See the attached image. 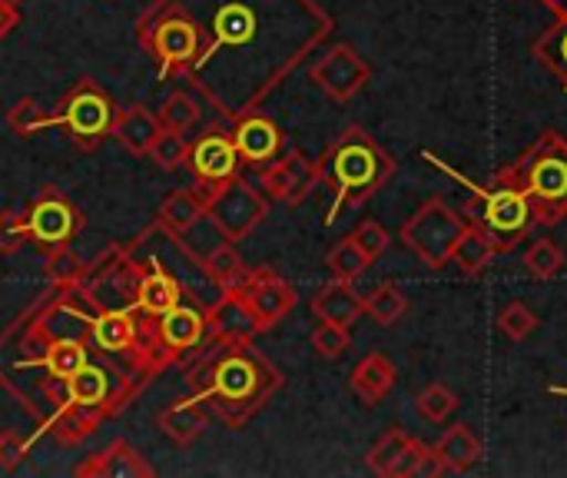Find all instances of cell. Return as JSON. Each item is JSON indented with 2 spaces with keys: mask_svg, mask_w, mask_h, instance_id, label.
<instances>
[{
  "mask_svg": "<svg viewBox=\"0 0 567 478\" xmlns=\"http://www.w3.org/2000/svg\"><path fill=\"white\" fill-rule=\"evenodd\" d=\"M113 116H116V110H113L110 96L93 80H80L66 93V100L60 103V110L50 116V123L66 126V133L73 136V143L83 146V150H90L96 140H103L110 133Z\"/></svg>",
  "mask_w": 567,
  "mask_h": 478,
  "instance_id": "5b68a950",
  "label": "cell"
},
{
  "mask_svg": "<svg viewBox=\"0 0 567 478\" xmlns=\"http://www.w3.org/2000/svg\"><path fill=\"white\" fill-rule=\"evenodd\" d=\"M159 116L153 110H146L143 103H130L123 106L116 116H113V126H110V136H116L133 156H146L150 146L156 143L159 136Z\"/></svg>",
  "mask_w": 567,
  "mask_h": 478,
  "instance_id": "d6986e66",
  "label": "cell"
},
{
  "mask_svg": "<svg viewBox=\"0 0 567 478\" xmlns=\"http://www.w3.org/2000/svg\"><path fill=\"white\" fill-rule=\"evenodd\" d=\"M495 256H498V250H495V243L488 240V233H485L482 226L468 223L465 233H462L458 243H455L452 263L458 266V273H462L465 279H478V276L492 266Z\"/></svg>",
  "mask_w": 567,
  "mask_h": 478,
  "instance_id": "603a6c76",
  "label": "cell"
},
{
  "mask_svg": "<svg viewBox=\"0 0 567 478\" xmlns=\"http://www.w3.org/2000/svg\"><path fill=\"white\" fill-rule=\"evenodd\" d=\"M203 329H206V316L189 306V303H176L169 313L159 316V343L166 349H193L199 339H203Z\"/></svg>",
  "mask_w": 567,
  "mask_h": 478,
  "instance_id": "7402d4cb",
  "label": "cell"
},
{
  "mask_svg": "<svg viewBox=\"0 0 567 478\" xmlns=\"http://www.w3.org/2000/svg\"><path fill=\"white\" fill-rule=\"evenodd\" d=\"M243 299H246V306L252 309V316H256V323H259V333H266V329H272L276 323H282L292 309H296V289H292V283H286L279 273H272V269H256V273H249L246 276V283L236 289Z\"/></svg>",
  "mask_w": 567,
  "mask_h": 478,
  "instance_id": "8fae6325",
  "label": "cell"
},
{
  "mask_svg": "<svg viewBox=\"0 0 567 478\" xmlns=\"http://www.w3.org/2000/svg\"><path fill=\"white\" fill-rule=\"evenodd\" d=\"M322 170L316 160H309L302 150H289L286 156H276L269 166H262V186L272 200H282L289 206L306 203V196L319 186Z\"/></svg>",
  "mask_w": 567,
  "mask_h": 478,
  "instance_id": "7c38bea8",
  "label": "cell"
},
{
  "mask_svg": "<svg viewBox=\"0 0 567 478\" xmlns=\"http://www.w3.org/2000/svg\"><path fill=\"white\" fill-rule=\"evenodd\" d=\"M206 216V206L203 200L193 193V190H176L163 200L159 206V223L173 233V236H183L189 233L199 220Z\"/></svg>",
  "mask_w": 567,
  "mask_h": 478,
  "instance_id": "d4e9b609",
  "label": "cell"
},
{
  "mask_svg": "<svg viewBox=\"0 0 567 478\" xmlns=\"http://www.w3.org/2000/svg\"><path fill=\"white\" fill-rule=\"evenodd\" d=\"M20 23V13H17V7L10 3V0H0V40L3 37H10V30Z\"/></svg>",
  "mask_w": 567,
  "mask_h": 478,
  "instance_id": "f6af8a7d",
  "label": "cell"
},
{
  "mask_svg": "<svg viewBox=\"0 0 567 478\" xmlns=\"http://www.w3.org/2000/svg\"><path fill=\"white\" fill-rule=\"evenodd\" d=\"M492 180L518 186L535 206L538 226H558L567 220V140L558 130L538 133V140Z\"/></svg>",
  "mask_w": 567,
  "mask_h": 478,
  "instance_id": "7a4b0ae2",
  "label": "cell"
},
{
  "mask_svg": "<svg viewBox=\"0 0 567 478\" xmlns=\"http://www.w3.org/2000/svg\"><path fill=\"white\" fill-rule=\"evenodd\" d=\"M415 406H419V413H422V419H425V423L442 426V423L458 409V396H455L445 383H429V386L419 393Z\"/></svg>",
  "mask_w": 567,
  "mask_h": 478,
  "instance_id": "836d02e7",
  "label": "cell"
},
{
  "mask_svg": "<svg viewBox=\"0 0 567 478\" xmlns=\"http://www.w3.org/2000/svg\"><path fill=\"white\" fill-rule=\"evenodd\" d=\"M409 309V296L402 293L399 283H382L365 296V316H372L379 326H395Z\"/></svg>",
  "mask_w": 567,
  "mask_h": 478,
  "instance_id": "f1b7e54d",
  "label": "cell"
},
{
  "mask_svg": "<svg viewBox=\"0 0 567 478\" xmlns=\"http://www.w3.org/2000/svg\"><path fill=\"white\" fill-rule=\"evenodd\" d=\"M319 170L322 180L336 190V203L326 216V223H332L342 206H362L365 200H372L395 176V160L362 126H349L326 150Z\"/></svg>",
  "mask_w": 567,
  "mask_h": 478,
  "instance_id": "6da1fadb",
  "label": "cell"
},
{
  "mask_svg": "<svg viewBox=\"0 0 567 478\" xmlns=\"http://www.w3.org/2000/svg\"><path fill=\"white\" fill-rule=\"evenodd\" d=\"M66 393H70V403L76 409H90V406H100L110 393V379L100 366H83L76 376L66 379Z\"/></svg>",
  "mask_w": 567,
  "mask_h": 478,
  "instance_id": "f546056e",
  "label": "cell"
},
{
  "mask_svg": "<svg viewBox=\"0 0 567 478\" xmlns=\"http://www.w3.org/2000/svg\"><path fill=\"white\" fill-rule=\"evenodd\" d=\"M179 299H183L179 283H176L169 273H163V269L146 273V276H143V283H140V289H136V303H140V309H143L146 316H156V319H159L163 313H169Z\"/></svg>",
  "mask_w": 567,
  "mask_h": 478,
  "instance_id": "cb8c5ba5",
  "label": "cell"
},
{
  "mask_svg": "<svg viewBox=\"0 0 567 478\" xmlns=\"http://www.w3.org/2000/svg\"><path fill=\"white\" fill-rule=\"evenodd\" d=\"M352 240H355V246L369 256V263H375V260L392 246V233H389L382 223H375V220H365V223L352 233Z\"/></svg>",
  "mask_w": 567,
  "mask_h": 478,
  "instance_id": "60d3db41",
  "label": "cell"
},
{
  "mask_svg": "<svg viewBox=\"0 0 567 478\" xmlns=\"http://www.w3.org/2000/svg\"><path fill=\"white\" fill-rule=\"evenodd\" d=\"M27 240H30L27 216H20L17 210H3L0 213V256H13Z\"/></svg>",
  "mask_w": 567,
  "mask_h": 478,
  "instance_id": "b9f144b4",
  "label": "cell"
},
{
  "mask_svg": "<svg viewBox=\"0 0 567 478\" xmlns=\"http://www.w3.org/2000/svg\"><path fill=\"white\" fill-rule=\"evenodd\" d=\"M309 343H312V349H316L322 359H339V356L349 353L352 336H349L346 326H336V323H322V319H319V326L312 329Z\"/></svg>",
  "mask_w": 567,
  "mask_h": 478,
  "instance_id": "74e56055",
  "label": "cell"
},
{
  "mask_svg": "<svg viewBox=\"0 0 567 478\" xmlns=\"http://www.w3.org/2000/svg\"><path fill=\"white\" fill-rule=\"evenodd\" d=\"M309 77H312V83H319V90L326 96H332L336 103H349L372 80V67H369V60L355 47L336 43L332 50H326L312 63Z\"/></svg>",
  "mask_w": 567,
  "mask_h": 478,
  "instance_id": "52a82bcc",
  "label": "cell"
},
{
  "mask_svg": "<svg viewBox=\"0 0 567 478\" xmlns=\"http://www.w3.org/2000/svg\"><path fill=\"white\" fill-rule=\"evenodd\" d=\"M498 329H502L512 343H522V339H528V336L538 329V316L532 313L528 303L512 299V303L498 313Z\"/></svg>",
  "mask_w": 567,
  "mask_h": 478,
  "instance_id": "8d00e7d4",
  "label": "cell"
},
{
  "mask_svg": "<svg viewBox=\"0 0 567 478\" xmlns=\"http://www.w3.org/2000/svg\"><path fill=\"white\" fill-rule=\"evenodd\" d=\"M472 190L475 196L465 206V220L482 226L498 253L518 250V243H525L532 230L538 226L535 206L518 186L492 180V186H472Z\"/></svg>",
  "mask_w": 567,
  "mask_h": 478,
  "instance_id": "3957f363",
  "label": "cell"
},
{
  "mask_svg": "<svg viewBox=\"0 0 567 478\" xmlns=\"http://www.w3.org/2000/svg\"><path fill=\"white\" fill-rule=\"evenodd\" d=\"M266 213H269V200L259 190H252L249 183L236 180V176L226 180L219 186V193L206 206V216L219 226V233L229 243L246 240L266 220Z\"/></svg>",
  "mask_w": 567,
  "mask_h": 478,
  "instance_id": "8992f818",
  "label": "cell"
},
{
  "mask_svg": "<svg viewBox=\"0 0 567 478\" xmlns=\"http://www.w3.org/2000/svg\"><path fill=\"white\" fill-rule=\"evenodd\" d=\"M276 373H269L259 359L246 356V353H233L226 356L216 373H213V393L223 396L229 406H252L262 403L272 389H276Z\"/></svg>",
  "mask_w": 567,
  "mask_h": 478,
  "instance_id": "ba28073f",
  "label": "cell"
},
{
  "mask_svg": "<svg viewBox=\"0 0 567 478\" xmlns=\"http://www.w3.org/2000/svg\"><path fill=\"white\" fill-rule=\"evenodd\" d=\"M189 163L196 170L199 180H213V183H226L236 176L239 170V153H236V143L233 136H223V133H206L196 146H189Z\"/></svg>",
  "mask_w": 567,
  "mask_h": 478,
  "instance_id": "9a60e30c",
  "label": "cell"
},
{
  "mask_svg": "<svg viewBox=\"0 0 567 478\" xmlns=\"http://www.w3.org/2000/svg\"><path fill=\"white\" fill-rule=\"evenodd\" d=\"M399 383V369L385 353H369L355 363V369L349 373V389L355 393V399L362 406H379Z\"/></svg>",
  "mask_w": 567,
  "mask_h": 478,
  "instance_id": "5bb4252c",
  "label": "cell"
},
{
  "mask_svg": "<svg viewBox=\"0 0 567 478\" xmlns=\"http://www.w3.org/2000/svg\"><path fill=\"white\" fill-rule=\"evenodd\" d=\"M326 266H329V273H332L336 279L355 283V279L369 269V256L355 246L352 236H346V240H339V243L326 253Z\"/></svg>",
  "mask_w": 567,
  "mask_h": 478,
  "instance_id": "1f68e13d",
  "label": "cell"
},
{
  "mask_svg": "<svg viewBox=\"0 0 567 478\" xmlns=\"http://www.w3.org/2000/svg\"><path fill=\"white\" fill-rule=\"evenodd\" d=\"M199 123V103L189 96V93H169L166 103L159 106V126L163 130H176V133H186Z\"/></svg>",
  "mask_w": 567,
  "mask_h": 478,
  "instance_id": "d6a6232c",
  "label": "cell"
},
{
  "mask_svg": "<svg viewBox=\"0 0 567 478\" xmlns=\"http://www.w3.org/2000/svg\"><path fill=\"white\" fill-rule=\"evenodd\" d=\"M468 220L465 213H458L449 200L432 196L425 200L399 230V240L405 243L409 253H415L429 269H445L452 263L455 243L465 233Z\"/></svg>",
  "mask_w": 567,
  "mask_h": 478,
  "instance_id": "277c9868",
  "label": "cell"
},
{
  "mask_svg": "<svg viewBox=\"0 0 567 478\" xmlns=\"http://www.w3.org/2000/svg\"><path fill=\"white\" fill-rule=\"evenodd\" d=\"M532 50H535V60L545 70H551L567 90V20H555L551 27H545Z\"/></svg>",
  "mask_w": 567,
  "mask_h": 478,
  "instance_id": "484cf974",
  "label": "cell"
},
{
  "mask_svg": "<svg viewBox=\"0 0 567 478\" xmlns=\"http://www.w3.org/2000/svg\"><path fill=\"white\" fill-rule=\"evenodd\" d=\"M312 316L322 323H336V326H352L359 323V316H365V296H359V289L349 279H336L326 283L316 296H312Z\"/></svg>",
  "mask_w": 567,
  "mask_h": 478,
  "instance_id": "2e32d148",
  "label": "cell"
},
{
  "mask_svg": "<svg viewBox=\"0 0 567 478\" xmlns=\"http://www.w3.org/2000/svg\"><path fill=\"white\" fill-rule=\"evenodd\" d=\"M256 30H259V20H256V10L249 3H226L213 17L209 53L216 47H246V43H252Z\"/></svg>",
  "mask_w": 567,
  "mask_h": 478,
  "instance_id": "44dd1931",
  "label": "cell"
},
{
  "mask_svg": "<svg viewBox=\"0 0 567 478\" xmlns=\"http://www.w3.org/2000/svg\"><path fill=\"white\" fill-rule=\"evenodd\" d=\"M47 123H50V116H43L33 100H23L17 110H10V126L17 133H23V136L33 133V130H40V126H47Z\"/></svg>",
  "mask_w": 567,
  "mask_h": 478,
  "instance_id": "7bdbcfd3",
  "label": "cell"
},
{
  "mask_svg": "<svg viewBox=\"0 0 567 478\" xmlns=\"http://www.w3.org/2000/svg\"><path fill=\"white\" fill-rule=\"evenodd\" d=\"M27 456V443L13 433H0V466L3 469H17Z\"/></svg>",
  "mask_w": 567,
  "mask_h": 478,
  "instance_id": "ee69618b",
  "label": "cell"
},
{
  "mask_svg": "<svg viewBox=\"0 0 567 478\" xmlns=\"http://www.w3.org/2000/svg\"><path fill=\"white\" fill-rule=\"evenodd\" d=\"M482 459L478 436L462 423L445 429V436L432 446V466L429 472H468Z\"/></svg>",
  "mask_w": 567,
  "mask_h": 478,
  "instance_id": "e0dca14e",
  "label": "cell"
},
{
  "mask_svg": "<svg viewBox=\"0 0 567 478\" xmlns=\"http://www.w3.org/2000/svg\"><path fill=\"white\" fill-rule=\"evenodd\" d=\"M163 429H166L173 439L189 443V439H196V436L206 429V419H203L193 406H173V409L163 413Z\"/></svg>",
  "mask_w": 567,
  "mask_h": 478,
  "instance_id": "f35d334b",
  "label": "cell"
},
{
  "mask_svg": "<svg viewBox=\"0 0 567 478\" xmlns=\"http://www.w3.org/2000/svg\"><path fill=\"white\" fill-rule=\"evenodd\" d=\"M80 226H83V216L73 210V203L50 186L33 200V206L27 213V233L40 250H53V246L70 243Z\"/></svg>",
  "mask_w": 567,
  "mask_h": 478,
  "instance_id": "9c48e42d",
  "label": "cell"
},
{
  "mask_svg": "<svg viewBox=\"0 0 567 478\" xmlns=\"http://www.w3.org/2000/svg\"><path fill=\"white\" fill-rule=\"evenodd\" d=\"M233 143H236V153H239L243 163L262 170V166H269L279 156V150H282V130L269 116L249 113V116L239 120V126L233 133Z\"/></svg>",
  "mask_w": 567,
  "mask_h": 478,
  "instance_id": "4fadbf2b",
  "label": "cell"
},
{
  "mask_svg": "<svg viewBox=\"0 0 567 478\" xmlns=\"http://www.w3.org/2000/svg\"><path fill=\"white\" fill-rule=\"evenodd\" d=\"M525 269H528V276L532 279H542V283H548V279H555L561 269H565V250L555 243V240H548V236H542V240H535L528 250H525Z\"/></svg>",
  "mask_w": 567,
  "mask_h": 478,
  "instance_id": "4dcf8cb0",
  "label": "cell"
},
{
  "mask_svg": "<svg viewBox=\"0 0 567 478\" xmlns=\"http://www.w3.org/2000/svg\"><path fill=\"white\" fill-rule=\"evenodd\" d=\"M80 273H83V260H80L76 250H70L66 243L50 250V256H47V276L53 283H73Z\"/></svg>",
  "mask_w": 567,
  "mask_h": 478,
  "instance_id": "ab89813d",
  "label": "cell"
},
{
  "mask_svg": "<svg viewBox=\"0 0 567 478\" xmlns=\"http://www.w3.org/2000/svg\"><path fill=\"white\" fill-rule=\"evenodd\" d=\"M203 269H206L209 279L219 283L226 293H236V289L246 283V276H249V269H246V263L239 260V253L233 250V243L216 246V250L203 260Z\"/></svg>",
  "mask_w": 567,
  "mask_h": 478,
  "instance_id": "4316f807",
  "label": "cell"
},
{
  "mask_svg": "<svg viewBox=\"0 0 567 478\" xmlns=\"http://www.w3.org/2000/svg\"><path fill=\"white\" fill-rule=\"evenodd\" d=\"M365 462H369V469H372L375 476L382 478L422 476V472H429V466H432V449H429L422 439H415V436H409V433H402V429H389V433L369 449Z\"/></svg>",
  "mask_w": 567,
  "mask_h": 478,
  "instance_id": "30bf717a",
  "label": "cell"
},
{
  "mask_svg": "<svg viewBox=\"0 0 567 478\" xmlns=\"http://www.w3.org/2000/svg\"><path fill=\"white\" fill-rule=\"evenodd\" d=\"M146 156H150L159 170H179V166L189 160V143H186V136L176 133V130H159V136H156V143L150 146Z\"/></svg>",
  "mask_w": 567,
  "mask_h": 478,
  "instance_id": "d590c367",
  "label": "cell"
},
{
  "mask_svg": "<svg viewBox=\"0 0 567 478\" xmlns=\"http://www.w3.org/2000/svg\"><path fill=\"white\" fill-rule=\"evenodd\" d=\"M83 366H86V349H83V343H76V339L53 343L50 353H47V369H50V376H56V379H63V383H66L70 376H76Z\"/></svg>",
  "mask_w": 567,
  "mask_h": 478,
  "instance_id": "e575fe53",
  "label": "cell"
},
{
  "mask_svg": "<svg viewBox=\"0 0 567 478\" xmlns=\"http://www.w3.org/2000/svg\"><path fill=\"white\" fill-rule=\"evenodd\" d=\"M196 53H199V27L193 20L173 13L156 27V57L163 60V67L189 63Z\"/></svg>",
  "mask_w": 567,
  "mask_h": 478,
  "instance_id": "ffe728a7",
  "label": "cell"
},
{
  "mask_svg": "<svg viewBox=\"0 0 567 478\" xmlns=\"http://www.w3.org/2000/svg\"><path fill=\"white\" fill-rule=\"evenodd\" d=\"M551 13H555V20H567V0H542Z\"/></svg>",
  "mask_w": 567,
  "mask_h": 478,
  "instance_id": "bcb514c9",
  "label": "cell"
},
{
  "mask_svg": "<svg viewBox=\"0 0 567 478\" xmlns=\"http://www.w3.org/2000/svg\"><path fill=\"white\" fill-rule=\"evenodd\" d=\"M206 326L213 329V336H219L223 343H229L236 349H243L259 333V323L239 293H226V299L209 313Z\"/></svg>",
  "mask_w": 567,
  "mask_h": 478,
  "instance_id": "ac0fdd59",
  "label": "cell"
},
{
  "mask_svg": "<svg viewBox=\"0 0 567 478\" xmlns=\"http://www.w3.org/2000/svg\"><path fill=\"white\" fill-rule=\"evenodd\" d=\"M93 339L103 353H123L136 343V323L130 313H103L93 323Z\"/></svg>",
  "mask_w": 567,
  "mask_h": 478,
  "instance_id": "83f0119b",
  "label": "cell"
}]
</instances>
